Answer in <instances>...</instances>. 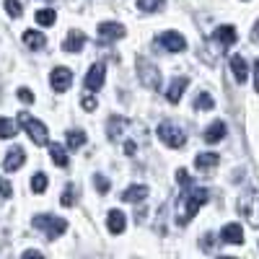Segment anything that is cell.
I'll list each match as a JSON object with an SVG mask.
<instances>
[{
  "label": "cell",
  "instance_id": "7c38bea8",
  "mask_svg": "<svg viewBox=\"0 0 259 259\" xmlns=\"http://www.w3.org/2000/svg\"><path fill=\"white\" fill-rule=\"evenodd\" d=\"M187 85H189V78H187V75L174 78V80H171V85H168V91H166V99H168L171 104H179V101H182V94H184Z\"/></svg>",
  "mask_w": 259,
  "mask_h": 259
},
{
  "label": "cell",
  "instance_id": "3957f363",
  "mask_svg": "<svg viewBox=\"0 0 259 259\" xmlns=\"http://www.w3.org/2000/svg\"><path fill=\"white\" fill-rule=\"evenodd\" d=\"M138 78H140V83L145 85L148 91H158L161 89V73H158V68L148 57H143V55L138 57Z\"/></svg>",
  "mask_w": 259,
  "mask_h": 259
},
{
  "label": "cell",
  "instance_id": "ffe728a7",
  "mask_svg": "<svg viewBox=\"0 0 259 259\" xmlns=\"http://www.w3.org/2000/svg\"><path fill=\"white\" fill-rule=\"evenodd\" d=\"M148 197V187L145 184H138V187H127L122 192V200L124 202H143Z\"/></svg>",
  "mask_w": 259,
  "mask_h": 259
},
{
  "label": "cell",
  "instance_id": "1f68e13d",
  "mask_svg": "<svg viewBox=\"0 0 259 259\" xmlns=\"http://www.w3.org/2000/svg\"><path fill=\"white\" fill-rule=\"evenodd\" d=\"M94 182H96L99 194H106V192H109V187H112L109 182H106V177H104V174H96V177H94Z\"/></svg>",
  "mask_w": 259,
  "mask_h": 259
},
{
  "label": "cell",
  "instance_id": "836d02e7",
  "mask_svg": "<svg viewBox=\"0 0 259 259\" xmlns=\"http://www.w3.org/2000/svg\"><path fill=\"white\" fill-rule=\"evenodd\" d=\"M80 106H83V109H85V112H94V109H96V106H99V104H96V99H94L91 94H85V96L80 99Z\"/></svg>",
  "mask_w": 259,
  "mask_h": 259
},
{
  "label": "cell",
  "instance_id": "60d3db41",
  "mask_svg": "<svg viewBox=\"0 0 259 259\" xmlns=\"http://www.w3.org/2000/svg\"><path fill=\"white\" fill-rule=\"evenodd\" d=\"M218 259H233V256H218Z\"/></svg>",
  "mask_w": 259,
  "mask_h": 259
},
{
  "label": "cell",
  "instance_id": "484cf974",
  "mask_svg": "<svg viewBox=\"0 0 259 259\" xmlns=\"http://www.w3.org/2000/svg\"><path fill=\"white\" fill-rule=\"evenodd\" d=\"M57 21V13L52 11V8H41V11H36V24H41V26H52Z\"/></svg>",
  "mask_w": 259,
  "mask_h": 259
},
{
  "label": "cell",
  "instance_id": "52a82bcc",
  "mask_svg": "<svg viewBox=\"0 0 259 259\" xmlns=\"http://www.w3.org/2000/svg\"><path fill=\"white\" fill-rule=\"evenodd\" d=\"M156 47H163L166 52H184L187 50V39L179 31H163L156 36Z\"/></svg>",
  "mask_w": 259,
  "mask_h": 259
},
{
  "label": "cell",
  "instance_id": "cb8c5ba5",
  "mask_svg": "<svg viewBox=\"0 0 259 259\" xmlns=\"http://www.w3.org/2000/svg\"><path fill=\"white\" fill-rule=\"evenodd\" d=\"M75 194H78L75 184H68V187L62 189V197H60V205H62V207H73V205L78 202V197H75Z\"/></svg>",
  "mask_w": 259,
  "mask_h": 259
},
{
  "label": "cell",
  "instance_id": "e0dca14e",
  "mask_svg": "<svg viewBox=\"0 0 259 259\" xmlns=\"http://www.w3.org/2000/svg\"><path fill=\"white\" fill-rule=\"evenodd\" d=\"M24 45L29 47V50H41V47H47V36L41 34V31H34V29H26L24 31Z\"/></svg>",
  "mask_w": 259,
  "mask_h": 259
},
{
  "label": "cell",
  "instance_id": "d6986e66",
  "mask_svg": "<svg viewBox=\"0 0 259 259\" xmlns=\"http://www.w3.org/2000/svg\"><path fill=\"white\" fill-rule=\"evenodd\" d=\"M106 226H109V231H112L114 236H119V233L124 231V226H127V221H124V212H122V210H109V218H106Z\"/></svg>",
  "mask_w": 259,
  "mask_h": 259
},
{
  "label": "cell",
  "instance_id": "5bb4252c",
  "mask_svg": "<svg viewBox=\"0 0 259 259\" xmlns=\"http://www.w3.org/2000/svg\"><path fill=\"white\" fill-rule=\"evenodd\" d=\"M24 161H26V153H24V150H21V148H11L8 153H6L3 168H6L8 174H11V171H16V168H21V166H24Z\"/></svg>",
  "mask_w": 259,
  "mask_h": 259
},
{
  "label": "cell",
  "instance_id": "8fae6325",
  "mask_svg": "<svg viewBox=\"0 0 259 259\" xmlns=\"http://www.w3.org/2000/svg\"><path fill=\"white\" fill-rule=\"evenodd\" d=\"M83 45H85V34L78 31V29H73V31H68V36H65L62 50L68 52V55H78L83 50Z\"/></svg>",
  "mask_w": 259,
  "mask_h": 259
},
{
  "label": "cell",
  "instance_id": "d6a6232c",
  "mask_svg": "<svg viewBox=\"0 0 259 259\" xmlns=\"http://www.w3.org/2000/svg\"><path fill=\"white\" fill-rule=\"evenodd\" d=\"M177 182H179L184 189L192 187V177H189V171H187V168H179V171H177Z\"/></svg>",
  "mask_w": 259,
  "mask_h": 259
},
{
  "label": "cell",
  "instance_id": "6da1fadb",
  "mask_svg": "<svg viewBox=\"0 0 259 259\" xmlns=\"http://www.w3.org/2000/svg\"><path fill=\"white\" fill-rule=\"evenodd\" d=\"M207 200H210L207 189H202V187H187L177 197V226H187Z\"/></svg>",
  "mask_w": 259,
  "mask_h": 259
},
{
  "label": "cell",
  "instance_id": "f546056e",
  "mask_svg": "<svg viewBox=\"0 0 259 259\" xmlns=\"http://www.w3.org/2000/svg\"><path fill=\"white\" fill-rule=\"evenodd\" d=\"M138 8L140 11H161L163 8V0H138Z\"/></svg>",
  "mask_w": 259,
  "mask_h": 259
},
{
  "label": "cell",
  "instance_id": "ab89813d",
  "mask_svg": "<svg viewBox=\"0 0 259 259\" xmlns=\"http://www.w3.org/2000/svg\"><path fill=\"white\" fill-rule=\"evenodd\" d=\"M251 41H259V21L254 24V31H251Z\"/></svg>",
  "mask_w": 259,
  "mask_h": 259
},
{
  "label": "cell",
  "instance_id": "8992f818",
  "mask_svg": "<svg viewBox=\"0 0 259 259\" xmlns=\"http://www.w3.org/2000/svg\"><path fill=\"white\" fill-rule=\"evenodd\" d=\"M158 138H161V143H166L168 148H182V145L187 143L184 130L177 127L174 122H168V119L158 124Z\"/></svg>",
  "mask_w": 259,
  "mask_h": 259
},
{
  "label": "cell",
  "instance_id": "ac0fdd59",
  "mask_svg": "<svg viewBox=\"0 0 259 259\" xmlns=\"http://www.w3.org/2000/svg\"><path fill=\"white\" fill-rule=\"evenodd\" d=\"M231 70H233V78L239 80V83H244V80L249 78V68H246V60H244L241 55H233V57H231Z\"/></svg>",
  "mask_w": 259,
  "mask_h": 259
},
{
  "label": "cell",
  "instance_id": "83f0119b",
  "mask_svg": "<svg viewBox=\"0 0 259 259\" xmlns=\"http://www.w3.org/2000/svg\"><path fill=\"white\" fill-rule=\"evenodd\" d=\"M47 184H50V179H47L45 174H41V171L31 177V192H34V194H41V192L47 189Z\"/></svg>",
  "mask_w": 259,
  "mask_h": 259
},
{
  "label": "cell",
  "instance_id": "74e56055",
  "mask_svg": "<svg viewBox=\"0 0 259 259\" xmlns=\"http://www.w3.org/2000/svg\"><path fill=\"white\" fill-rule=\"evenodd\" d=\"M21 259H45V254H41V251H36V249H29V251H24V254H21Z\"/></svg>",
  "mask_w": 259,
  "mask_h": 259
},
{
  "label": "cell",
  "instance_id": "9a60e30c",
  "mask_svg": "<svg viewBox=\"0 0 259 259\" xmlns=\"http://www.w3.org/2000/svg\"><path fill=\"white\" fill-rule=\"evenodd\" d=\"M221 239H223L226 244H244V231H241L239 223H228V226H223V231H221Z\"/></svg>",
  "mask_w": 259,
  "mask_h": 259
},
{
  "label": "cell",
  "instance_id": "30bf717a",
  "mask_svg": "<svg viewBox=\"0 0 259 259\" xmlns=\"http://www.w3.org/2000/svg\"><path fill=\"white\" fill-rule=\"evenodd\" d=\"M50 83H52V89L57 91V94H62V91H68L70 89V83H73V73L68 70V68H55L52 73H50Z\"/></svg>",
  "mask_w": 259,
  "mask_h": 259
},
{
  "label": "cell",
  "instance_id": "ba28073f",
  "mask_svg": "<svg viewBox=\"0 0 259 259\" xmlns=\"http://www.w3.org/2000/svg\"><path fill=\"white\" fill-rule=\"evenodd\" d=\"M127 29L122 24H117V21H104V24H99V39L104 41H117V39H124Z\"/></svg>",
  "mask_w": 259,
  "mask_h": 259
},
{
  "label": "cell",
  "instance_id": "7a4b0ae2",
  "mask_svg": "<svg viewBox=\"0 0 259 259\" xmlns=\"http://www.w3.org/2000/svg\"><path fill=\"white\" fill-rule=\"evenodd\" d=\"M239 212L244 215V218L254 228H259V192L256 189L241 192V197H239Z\"/></svg>",
  "mask_w": 259,
  "mask_h": 259
},
{
  "label": "cell",
  "instance_id": "277c9868",
  "mask_svg": "<svg viewBox=\"0 0 259 259\" xmlns=\"http://www.w3.org/2000/svg\"><path fill=\"white\" fill-rule=\"evenodd\" d=\"M34 228H39L47 239H57V236H62L65 231H68V223H65L62 218H57V215H36Z\"/></svg>",
  "mask_w": 259,
  "mask_h": 259
},
{
  "label": "cell",
  "instance_id": "603a6c76",
  "mask_svg": "<svg viewBox=\"0 0 259 259\" xmlns=\"http://www.w3.org/2000/svg\"><path fill=\"white\" fill-rule=\"evenodd\" d=\"M85 140H89V135H85L83 130H70V133L65 135V143H68V148H73V150H75V148H80Z\"/></svg>",
  "mask_w": 259,
  "mask_h": 259
},
{
  "label": "cell",
  "instance_id": "5b68a950",
  "mask_svg": "<svg viewBox=\"0 0 259 259\" xmlns=\"http://www.w3.org/2000/svg\"><path fill=\"white\" fill-rule=\"evenodd\" d=\"M18 124L26 130V135L36 143V145H47V124L45 122H39L34 117H29L26 112L24 114H18Z\"/></svg>",
  "mask_w": 259,
  "mask_h": 259
},
{
  "label": "cell",
  "instance_id": "8d00e7d4",
  "mask_svg": "<svg viewBox=\"0 0 259 259\" xmlns=\"http://www.w3.org/2000/svg\"><path fill=\"white\" fill-rule=\"evenodd\" d=\"M0 194H3V197H11V194H13V187H11V182L0 179Z\"/></svg>",
  "mask_w": 259,
  "mask_h": 259
},
{
  "label": "cell",
  "instance_id": "7402d4cb",
  "mask_svg": "<svg viewBox=\"0 0 259 259\" xmlns=\"http://www.w3.org/2000/svg\"><path fill=\"white\" fill-rule=\"evenodd\" d=\"M221 163V156L218 153H200L197 158H194V166H197L200 171H210Z\"/></svg>",
  "mask_w": 259,
  "mask_h": 259
},
{
  "label": "cell",
  "instance_id": "4dcf8cb0",
  "mask_svg": "<svg viewBox=\"0 0 259 259\" xmlns=\"http://www.w3.org/2000/svg\"><path fill=\"white\" fill-rule=\"evenodd\" d=\"M3 6H6V11H8V16H11V18H18L21 13H24V8H21L18 0H6Z\"/></svg>",
  "mask_w": 259,
  "mask_h": 259
},
{
  "label": "cell",
  "instance_id": "e575fe53",
  "mask_svg": "<svg viewBox=\"0 0 259 259\" xmlns=\"http://www.w3.org/2000/svg\"><path fill=\"white\" fill-rule=\"evenodd\" d=\"M18 99L24 101V104H34V94L29 89H18Z\"/></svg>",
  "mask_w": 259,
  "mask_h": 259
},
{
  "label": "cell",
  "instance_id": "d4e9b609",
  "mask_svg": "<svg viewBox=\"0 0 259 259\" xmlns=\"http://www.w3.org/2000/svg\"><path fill=\"white\" fill-rule=\"evenodd\" d=\"M50 153H52V161H55L60 168H65V166H68V156H65V148H62V145L52 143V145H50Z\"/></svg>",
  "mask_w": 259,
  "mask_h": 259
},
{
  "label": "cell",
  "instance_id": "9c48e42d",
  "mask_svg": "<svg viewBox=\"0 0 259 259\" xmlns=\"http://www.w3.org/2000/svg\"><path fill=\"white\" fill-rule=\"evenodd\" d=\"M104 78H106V68H104V62H96L89 68V73H85V91H99L101 85H104Z\"/></svg>",
  "mask_w": 259,
  "mask_h": 259
},
{
  "label": "cell",
  "instance_id": "4316f807",
  "mask_svg": "<svg viewBox=\"0 0 259 259\" xmlns=\"http://www.w3.org/2000/svg\"><path fill=\"white\" fill-rule=\"evenodd\" d=\"M0 138H16V122L13 119H6V117H0Z\"/></svg>",
  "mask_w": 259,
  "mask_h": 259
},
{
  "label": "cell",
  "instance_id": "4fadbf2b",
  "mask_svg": "<svg viewBox=\"0 0 259 259\" xmlns=\"http://www.w3.org/2000/svg\"><path fill=\"white\" fill-rule=\"evenodd\" d=\"M127 127H130V119H124L122 114L109 117V140L119 143V140L124 138V130H127Z\"/></svg>",
  "mask_w": 259,
  "mask_h": 259
},
{
  "label": "cell",
  "instance_id": "44dd1931",
  "mask_svg": "<svg viewBox=\"0 0 259 259\" xmlns=\"http://www.w3.org/2000/svg\"><path fill=\"white\" fill-rule=\"evenodd\" d=\"M226 138V124L218 119V122H212L207 130H205V143H221Z\"/></svg>",
  "mask_w": 259,
  "mask_h": 259
},
{
  "label": "cell",
  "instance_id": "d590c367",
  "mask_svg": "<svg viewBox=\"0 0 259 259\" xmlns=\"http://www.w3.org/2000/svg\"><path fill=\"white\" fill-rule=\"evenodd\" d=\"M212 246H215V236H212V233H205V236H202V249L210 251Z\"/></svg>",
  "mask_w": 259,
  "mask_h": 259
},
{
  "label": "cell",
  "instance_id": "f35d334b",
  "mask_svg": "<svg viewBox=\"0 0 259 259\" xmlns=\"http://www.w3.org/2000/svg\"><path fill=\"white\" fill-rule=\"evenodd\" d=\"M254 89H256V94H259V60L254 62Z\"/></svg>",
  "mask_w": 259,
  "mask_h": 259
},
{
  "label": "cell",
  "instance_id": "2e32d148",
  "mask_svg": "<svg viewBox=\"0 0 259 259\" xmlns=\"http://www.w3.org/2000/svg\"><path fill=\"white\" fill-rule=\"evenodd\" d=\"M212 39H215V41H221L223 47H231V45H236L239 34H236V29H233V26H218V29L212 31Z\"/></svg>",
  "mask_w": 259,
  "mask_h": 259
},
{
  "label": "cell",
  "instance_id": "f1b7e54d",
  "mask_svg": "<svg viewBox=\"0 0 259 259\" xmlns=\"http://www.w3.org/2000/svg\"><path fill=\"white\" fill-rule=\"evenodd\" d=\"M212 106H215V101H212L210 94H200L194 99V109H212Z\"/></svg>",
  "mask_w": 259,
  "mask_h": 259
}]
</instances>
